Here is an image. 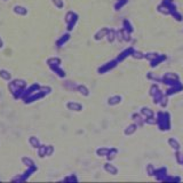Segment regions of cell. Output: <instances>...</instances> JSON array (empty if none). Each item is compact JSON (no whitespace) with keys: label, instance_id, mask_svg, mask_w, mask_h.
<instances>
[{"label":"cell","instance_id":"obj_1","mask_svg":"<svg viewBox=\"0 0 183 183\" xmlns=\"http://www.w3.org/2000/svg\"><path fill=\"white\" fill-rule=\"evenodd\" d=\"M14 12L16 13V14H20V15H26V13H28L26 8L22 7V6H15Z\"/></svg>","mask_w":183,"mask_h":183},{"label":"cell","instance_id":"obj_3","mask_svg":"<svg viewBox=\"0 0 183 183\" xmlns=\"http://www.w3.org/2000/svg\"><path fill=\"white\" fill-rule=\"evenodd\" d=\"M5 1H7V0H5Z\"/></svg>","mask_w":183,"mask_h":183},{"label":"cell","instance_id":"obj_2","mask_svg":"<svg viewBox=\"0 0 183 183\" xmlns=\"http://www.w3.org/2000/svg\"><path fill=\"white\" fill-rule=\"evenodd\" d=\"M53 2H54V5H55L57 8H62V7H63V5H64L62 0H53Z\"/></svg>","mask_w":183,"mask_h":183}]
</instances>
